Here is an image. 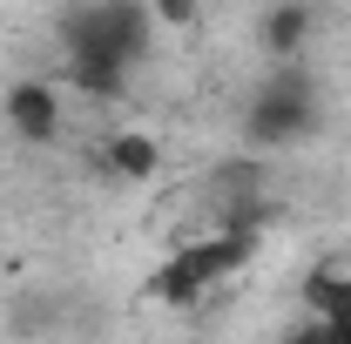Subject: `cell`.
Segmentation results:
<instances>
[{
  "label": "cell",
  "instance_id": "5",
  "mask_svg": "<svg viewBox=\"0 0 351 344\" xmlns=\"http://www.w3.org/2000/svg\"><path fill=\"white\" fill-rule=\"evenodd\" d=\"M311 34H317V7H311V0H263L257 47L270 54V61H304Z\"/></svg>",
  "mask_w": 351,
  "mask_h": 344
},
{
  "label": "cell",
  "instance_id": "11",
  "mask_svg": "<svg viewBox=\"0 0 351 344\" xmlns=\"http://www.w3.org/2000/svg\"><path fill=\"white\" fill-rule=\"evenodd\" d=\"M331 324H345V331H351V304H345V310H338V317H331Z\"/></svg>",
  "mask_w": 351,
  "mask_h": 344
},
{
  "label": "cell",
  "instance_id": "2",
  "mask_svg": "<svg viewBox=\"0 0 351 344\" xmlns=\"http://www.w3.org/2000/svg\"><path fill=\"white\" fill-rule=\"evenodd\" d=\"M324 129V95L304 75V61H270L250 95H243V149L277 156V149H298Z\"/></svg>",
  "mask_w": 351,
  "mask_h": 344
},
{
  "label": "cell",
  "instance_id": "7",
  "mask_svg": "<svg viewBox=\"0 0 351 344\" xmlns=\"http://www.w3.org/2000/svg\"><path fill=\"white\" fill-rule=\"evenodd\" d=\"M129 75L122 61H95V54H61V88L82 95V101H122L129 95Z\"/></svg>",
  "mask_w": 351,
  "mask_h": 344
},
{
  "label": "cell",
  "instance_id": "1",
  "mask_svg": "<svg viewBox=\"0 0 351 344\" xmlns=\"http://www.w3.org/2000/svg\"><path fill=\"white\" fill-rule=\"evenodd\" d=\"M257 250H263L257 230H210V236H196V243H182V250H169L156 263L149 284H142V297L162 304V310H196L217 284L243 277L257 263Z\"/></svg>",
  "mask_w": 351,
  "mask_h": 344
},
{
  "label": "cell",
  "instance_id": "3",
  "mask_svg": "<svg viewBox=\"0 0 351 344\" xmlns=\"http://www.w3.org/2000/svg\"><path fill=\"white\" fill-rule=\"evenodd\" d=\"M156 34L162 27H156L149 0H75L54 21L61 54H95V61H122V68H142Z\"/></svg>",
  "mask_w": 351,
  "mask_h": 344
},
{
  "label": "cell",
  "instance_id": "6",
  "mask_svg": "<svg viewBox=\"0 0 351 344\" xmlns=\"http://www.w3.org/2000/svg\"><path fill=\"white\" fill-rule=\"evenodd\" d=\"M101 169L115 182H156L162 175V142L149 129H115V135H101Z\"/></svg>",
  "mask_w": 351,
  "mask_h": 344
},
{
  "label": "cell",
  "instance_id": "8",
  "mask_svg": "<svg viewBox=\"0 0 351 344\" xmlns=\"http://www.w3.org/2000/svg\"><path fill=\"white\" fill-rule=\"evenodd\" d=\"M298 304L317 310V317H338V310L351 304V257H338V250L317 257L304 277H298Z\"/></svg>",
  "mask_w": 351,
  "mask_h": 344
},
{
  "label": "cell",
  "instance_id": "4",
  "mask_svg": "<svg viewBox=\"0 0 351 344\" xmlns=\"http://www.w3.org/2000/svg\"><path fill=\"white\" fill-rule=\"evenodd\" d=\"M0 122L21 135V142H34V149L61 142V129H68V88L47 82V75L7 82V95H0Z\"/></svg>",
  "mask_w": 351,
  "mask_h": 344
},
{
  "label": "cell",
  "instance_id": "10",
  "mask_svg": "<svg viewBox=\"0 0 351 344\" xmlns=\"http://www.w3.org/2000/svg\"><path fill=\"white\" fill-rule=\"evenodd\" d=\"M149 14H156V27H196L203 21V0H149Z\"/></svg>",
  "mask_w": 351,
  "mask_h": 344
},
{
  "label": "cell",
  "instance_id": "9",
  "mask_svg": "<svg viewBox=\"0 0 351 344\" xmlns=\"http://www.w3.org/2000/svg\"><path fill=\"white\" fill-rule=\"evenodd\" d=\"M277 344H351V331H345V324H331V317H317V310H304Z\"/></svg>",
  "mask_w": 351,
  "mask_h": 344
}]
</instances>
